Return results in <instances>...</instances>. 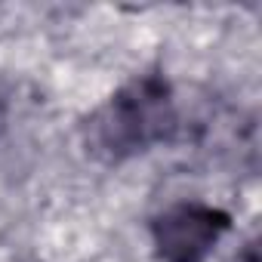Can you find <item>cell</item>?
Returning <instances> with one entry per match:
<instances>
[{
  "label": "cell",
  "mask_w": 262,
  "mask_h": 262,
  "mask_svg": "<svg viewBox=\"0 0 262 262\" xmlns=\"http://www.w3.org/2000/svg\"><path fill=\"white\" fill-rule=\"evenodd\" d=\"M234 262H259V241L250 237V241L241 247V253L234 256Z\"/></svg>",
  "instance_id": "cell-3"
},
{
  "label": "cell",
  "mask_w": 262,
  "mask_h": 262,
  "mask_svg": "<svg viewBox=\"0 0 262 262\" xmlns=\"http://www.w3.org/2000/svg\"><path fill=\"white\" fill-rule=\"evenodd\" d=\"M7 117H10V105H7V96L0 93V136H4V129H7Z\"/></svg>",
  "instance_id": "cell-4"
},
{
  "label": "cell",
  "mask_w": 262,
  "mask_h": 262,
  "mask_svg": "<svg viewBox=\"0 0 262 262\" xmlns=\"http://www.w3.org/2000/svg\"><path fill=\"white\" fill-rule=\"evenodd\" d=\"M231 228V216L210 204H173L151 222V241L161 262H207L213 247Z\"/></svg>",
  "instance_id": "cell-2"
},
{
  "label": "cell",
  "mask_w": 262,
  "mask_h": 262,
  "mask_svg": "<svg viewBox=\"0 0 262 262\" xmlns=\"http://www.w3.org/2000/svg\"><path fill=\"white\" fill-rule=\"evenodd\" d=\"M179 111L164 74H139L123 83L83 123L86 151L105 164L129 161L161 142H173Z\"/></svg>",
  "instance_id": "cell-1"
}]
</instances>
